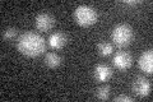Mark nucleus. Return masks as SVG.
I'll list each match as a JSON object with an SVG mask.
<instances>
[{
    "mask_svg": "<svg viewBox=\"0 0 153 102\" xmlns=\"http://www.w3.org/2000/svg\"><path fill=\"white\" fill-rule=\"evenodd\" d=\"M18 51L27 57H36L46 51V41L36 32H26L18 38Z\"/></svg>",
    "mask_w": 153,
    "mask_h": 102,
    "instance_id": "1",
    "label": "nucleus"
},
{
    "mask_svg": "<svg viewBox=\"0 0 153 102\" xmlns=\"http://www.w3.org/2000/svg\"><path fill=\"white\" fill-rule=\"evenodd\" d=\"M97 10L88 5H80L74 10V21L82 27H89L97 22Z\"/></svg>",
    "mask_w": 153,
    "mask_h": 102,
    "instance_id": "2",
    "label": "nucleus"
},
{
    "mask_svg": "<svg viewBox=\"0 0 153 102\" xmlns=\"http://www.w3.org/2000/svg\"><path fill=\"white\" fill-rule=\"evenodd\" d=\"M111 36H112V41H114L115 45L124 47V46H128L129 43L133 41L134 33H133V30L129 24L120 23L114 28Z\"/></svg>",
    "mask_w": 153,
    "mask_h": 102,
    "instance_id": "3",
    "label": "nucleus"
},
{
    "mask_svg": "<svg viewBox=\"0 0 153 102\" xmlns=\"http://www.w3.org/2000/svg\"><path fill=\"white\" fill-rule=\"evenodd\" d=\"M112 64L117 70H121V71L128 70L133 65V57L126 51H117L114 55Z\"/></svg>",
    "mask_w": 153,
    "mask_h": 102,
    "instance_id": "4",
    "label": "nucleus"
},
{
    "mask_svg": "<svg viewBox=\"0 0 153 102\" xmlns=\"http://www.w3.org/2000/svg\"><path fill=\"white\" fill-rule=\"evenodd\" d=\"M55 24L54 17L49 13H41L38 14L35 19V26L40 32H47L50 31Z\"/></svg>",
    "mask_w": 153,
    "mask_h": 102,
    "instance_id": "5",
    "label": "nucleus"
},
{
    "mask_svg": "<svg viewBox=\"0 0 153 102\" xmlns=\"http://www.w3.org/2000/svg\"><path fill=\"white\" fill-rule=\"evenodd\" d=\"M151 89H152L151 82L148 80L147 78H144V77H138V78L134 80V83H133L134 93H135L137 96H139V97L149 96Z\"/></svg>",
    "mask_w": 153,
    "mask_h": 102,
    "instance_id": "6",
    "label": "nucleus"
},
{
    "mask_svg": "<svg viewBox=\"0 0 153 102\" xmlns=\"http://www.w3.org/2000/svg\"><path fill=\"white\" fill-rule=\"evenodd\" d=\"M93 77H94L96 82L105 83V82H107L112 77V69L107 64H97L94 66Z\"/></svg>",
    "mask_w": 153,
    "mask_h": 102,
    "instance_id": "7",
    "label": "nucleus"
},
{
    "mask_svg": "<svg viewBox=\"0 0 153 102\" xmlns=\"http://www.w3.org/2000/svg\"><path fill=\"white\" fill-rule=\"evenodd\" d=\"M138 65H139L140 70L144 71L146 74H152L153 73V52L152 50H147L140 55L139 60H138Z\"/></svg>",
    "mask_w": 153,
    "mask_h": 102,
    "instance_id": "8",
    "label": "nucleus"
},
{
    "mask_svg": "<svg viewBox=\"0 0 153 102\" xmlns=\"http://www.w3.org/2000/svg\"><path fill=\"white\" fill-rule=\"evenodd\" d=\"M47 42H49V46L51 48H54V50H60V48H63L66 45L68 37H66V35L63 32H54L52 35H50Z\"/></svg>",
    "mask_w": 153,
    "mask_h": 102,
    "instance_id": "9",
    "label": "nucleus"
},
{
    "mask_svg": "<svg viewBox=\"0 0 153 102\" xmlns=\"http://www.w3.org/2000/svg\"><path fill=\"white\" fill-rule=\"evenodd\" d=\"M45 64L46 66H49L50 69H56L57 66H60L61 64V57L56 52H47L45 56Z\"/></svg>",
    "mask_w": 153,
    "mask_h": 102,
    "instance_id": "10",
    "label": "nucleus"
},
{
    "mask_svg": "<svg viewBox=\"0 0 153 102\" xmlns=\"http://www.w3.org/2000/svg\"><path fill=\"white\" fill-rule=\"evenodd\" d=\"M110 91H111V88H110V86L107 84H103L101 87H98L97 89H96V98L100 100V101H107L110 98Z\"/></svg>",
    "mask_w": 153,
    "mask_h": 102,
    "instance_id": "11",
    "label": "nucleus"
},
{
    "mask_svg": "<svg viewBox=\"0 0 153 102\" xmlns=\"http://www.w3.org/2000/svg\"><path fill=\"white\" fill-rule=\"evenodd\" d=\"M97 50L101 56H108L114 52V46H112V43H110L107 41H102L97 45Z\"/></svg>",
    "mask_w": 153,
    "mask_h": 102,
    "instance_id": "12",
    "label": "nucleus"
},
{
    "mask_svg": "<svg viewBox=\"0 0 153 102\" xmlns=\"http://www.w3.org/2000/svg\"><path fill=\"white\" fill-rule=\"evenodd\" d=\"M17 33H18L17 28H13V27L7 28V30H4V32H3V40L4 41H12L17 37Z\"/></svg>",
    "mask_w": 153,
    "mask_h": 102,
    "instance_id": "13",
    "label": "nucleus"
},
{
    "mask_svg": "<svg viewBox=\"0 0 153 102\" xmlns=\"http://www.w3.org/2000/svg\"><path fill=\"white\" fill-rule=\"evenodd\" d=\"M134 98L128 95H120V96H116L114 98V102H133Z\"/></svg>",
    "mask_w": 153,
    "mask_h": 102,
    "instance_id": "14",
    "label": "nucleus"
},
{
    "mask_svg": "<svg viewBox=\"0 0 153 102\" xmlns=\"http://www.w3.org/2000/svg\"><path fill=\"white\" fill-rule=\"evenodd\" d=\"M123 4H124V5L135 7V5H138V4H140V1H137V0H135V1H129V0H128V1H123Z\"/></svg>",
    "mask_w": 153,
    "mask_h": 102,
    "instance_id": "15",
    "label": "nucleus"
}]
</instances>
